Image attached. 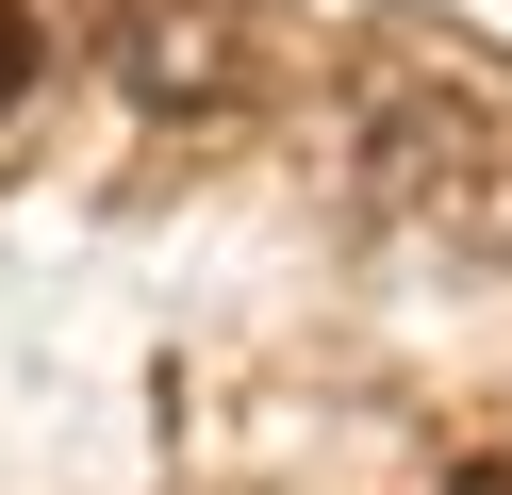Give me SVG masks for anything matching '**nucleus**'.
<instances>
[{
    "mask_svg": "<svg viewBox=\"0 0 512 495\" xmlns=\"http://www.w3.org/2000/svg\"><path fill=\"white\" fill-rule=\"evenodd\" d=\"M364 198H380V215H463V198H479V99L380 83L364 99Z\"/></svg>",
    "mask_w": 512,
    "mask_h": 495,
    "instance_id": "obj_1",
    "label": "nucleus"
},
{
    "mask_svg": "<svg viewBox=\"0 0 512 495\" xmlns=\"http://www.w3.org/2000/svg\"><path fill=\"white\" fill-rule=\"evenodd\" d=\"M116 66H133V99H232V33L182 17V0H133L116 17Z\"/></svg>",
    "mask_w": 512,
    "mask_h": 495,
    "instance_id": "obj_2",
    "label": "nucleus"
},
{
    "mask_svg": "<svg viewBox=\"0 0 512 495\" xmlns=\"http://www.w3.org/2000/svg\"><path fill=\"white\" fill-rule=\"evenodd\" d=\"M34 66H50V17H34V0H0V116L34 99Z\"/></svg>",
    "mask_w": 512,
    "mask_h": 495,
    "instance_id": "obj_3",
    "label": "nucleus"
},
{
    "mask_svg": "<svg viewBox=\"0 0 512 495\" xmlns=\"http://www.w3.org/2000/svg\"><path fill=\"white\" fill-rule=\"evenodd\" d=\"M446 495H512V462H446Z\"/></svg>",
    "mask_w": 512,
    "mask_h": 495,
    "instance_id": "obj_4",
    "label": "nucleus"
}]
</instances>
